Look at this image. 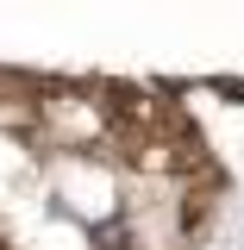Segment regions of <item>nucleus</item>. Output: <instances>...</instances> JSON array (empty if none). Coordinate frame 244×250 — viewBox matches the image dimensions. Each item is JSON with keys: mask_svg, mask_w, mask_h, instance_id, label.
I'll return each instance as SVG.
<instances>
[{"mask_svg": "<svg viewBox=\"0 0 244 250\" xmlns=\"http://www.w3.org/2000/svg\"><path fill=\"white\" fill-rule=\"evenodd\" d=\"M207 213H213V200H207V194H188V207H182V225L194 231V225H207Z\"/></svg>", "mask_w": 244, "mask_h": 250, "instance_id": "nucleus-1", "label": "nucleus"}]
</instances>
